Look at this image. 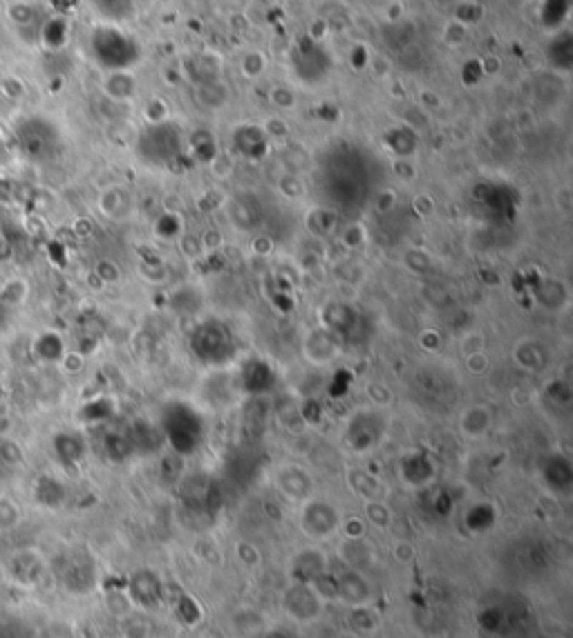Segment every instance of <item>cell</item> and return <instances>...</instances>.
Returning a JSON list of instances; mask_svg holds the SVG:
<instances>
[{
  "mask_svg": "<svg viewBox=\"0 0 573 638\" xmlns=\"http://www.w3.org/2000/svg\"><path fill=\"white\" fill-rule=\"evenodd\" d=\"M341 352V341L336 339V334L329 329H314L307 334L305 345H302V354L307 357V361L316 365H327L332 363Z\"/></svg>",
  "mask_w": 573,
  "mask_h": 638,
  "instance_id": "cell-4",
  "label": "cell"
},
{
  "mask_svg": "<svg viewBox=\"0 0 573 638\" xmlns=\"http://www.w3.org/2000/svg\"><path fill=\"white\" fill-rule=\"evenodd\" d=\"M515 361H517V365H522V367H527V369H531V367H537L542 363V352H540V347H537L535 343H522V345H517L515 347Z\"/></svg>",
  "mask_w": 573,
  "mask_h": 638,
  "instance_id": "cell-22",
  "label": "cell"
},
{
  "mask_svg": "<svg viewBox=\"0 0 573 638\" xmlns=\"http://www.w3.org/2000/svg\"><path fill=\"white\" fill-rule=\"evenodd\" d=\"M199 242H201V249H204V251H215V249H220L224 244V238H222L220 231L209 229V231H204L199 235Z\"/></svg>",
  "mask_w": 573,
  "mask_h": 638,
  "instance_id": "cell-46",
  "label": "cell"
},
{
  "mask_svg": "<svg viewBox=\"0 0 573 638\" xmlns=\"http://www.w3.org/2000/svg\"><path fill=\"white\" fill-rule=\"evenodd\" d=\"M488 428H491V414L484 406L468 408L462 417V430L468 437H482Z\"/></svg>",
  "mask_w": 573,
  "mask_h": 638,
  "instance_id": "cell-16",
  "label": "cell"
},
{
  "mask_svg": "<svg viewBox=\"0 0 573 638\" xmlns=\"http://www.w3.org/2000/svg\"><path fill=\"white\" fill-rule=\"evenodd\" d=\"M300 527L314 540H323L339 531L341 515L327 502H309L300 513Z\"/></svg>",
  "mask_w": 573,
  "mask_h": 638,
  "instance_id": "cell-2",
  "label": "cell"
},
{
  "mask_svg": "<svg viewBox=\"0 0 573 638\" xmlns=\"http://www.w3.org/2000/svg\"><path fill=\"white\" fill-rule=\"evenodd\" d=\"M377 414H369V412H359L357 417L349 422V430H347V442L349 446L357 450V452H365L369 448H374V444H379V437H381V428L377 430H367L369 426L377 424Z\"/></svg>",
  "mask_w": 573,
  "mask_h": 638,
  "instance_id": "cell-8",
  "label": "cell"
},
{
  "mask_svg": "<svg viewBox=\"0 0 573 638\" xmlns=\"http://www.w3.org/2000/svg\"><path fill=\"white\" fill-rule=\"evenodd\" d=\"M278 489L292 499H305L312 491V477L302 468L286 466L278 475Z\"/></svg>",
  "mask_w": 573,
  "mask_h": 638,
  "instance_id": "cell-9",
  "label": "cell"
},
{
  "mask_svg": "<svg viewBox=\"0 0 573 638\" xmlns=\"http://www.w3.org/2000/svg\"><path fill=\"white\" fill-rule=\"evenodd\" d=\"M179 244H181V254L186 256V258H191V260H195L201 251V242H199V238L197 235H184V238L179 240Z\"/></svg>",
  "mask_w": 573,
  "mask_h": 638,
  "instance_id": "cell-43",
  "label": "cell"
},
{
  "mask_svg": "<svg viewBox=\"0 0 573 638\" xmlns=\"http://www.w3.org/2000/svg\"><path fill=\"white\" fill-rule=\"evenodd\" d=\"M29 300V280L11 276L0 284V302L7 307H23Z\"/></svg>",
  "mask_w": 573,
  "mask_h": 638,
  "instance_id": "cell-11",
  "label": "cell"
},
{
  "mask_svg": "<svg viewBox=\"0 0 573 638\" xmlns=\"http://www.w3.org/2000/svg\"><path fill=\"white\" fill-rule=\"evenodd\" d=\"M406 264H408L410 271H414V274H426V271H430V269H432L430 258L426 254H421V251H412V254H408Z\"/></svg>",
  "mask_w": 573,
  "mask_h": 638,
  "instance_id": "cell-36",
  "label": "cell"
},
{
  "mask_svg": "<svg viewBox=\"0 0 573 638\" xmlns=\"http://www.w3.org/2000/svg\"><path fill=\"white\" fill-rule=\"evenodd\" d=\"M134 90H137V83L128 72H112L106 81H104V92L112 99V101H126L132 99Z\"/></svg>",
  "mask_w": 573,
  "mask_h": 638,
  "instance_id": "cell-15",
  "label": "cell"
},
{
  "mask_svg": "<svg viewBox=\"0 0 573 638\" xmlns=\"http://www.w3.org/2000/svg\"><path fill=\"white\" fill-rule=\"evenodd\" d=\"M365 515H367V522L374 527H387L392 522V513L387 509V504H383V499L365 502Z\"/></svg>",
  "mask_w": 573,
  "mask_h": 638,
  "instance_id": "cell-21",
  "label": "cell"
},
{
  "mask_svg": "<svg viewBox=\"0 0 573 638\" xmlns=\"http://www.w3.org/2000/svg\"><path fill=\"white\" fill-rule=\"evenodd\" d=\"M34 352H36L41 361L59 363L61 357L65 354V345H63V339H61L59 334L43 332L39 339H36V343H34Z\"/></svg>",
  "mask_w": 573,
  "mask_h": 638,
  "instance_id": "cell-14",
  "label": "cell"
},
{
  "mask_svg": "<svg viewBox=\"0 0 573 638\" xmlns=\"http://www.w3.org/2000/svg\"><path fill=\"white\" fill-rule=\"evenodd\" d=\"M166 114H168V108H166V104L161 99H153L146 108V116H148L150 124H161L166 119Z\"/></svg>",
  "mask_w": 573,
  "mask_h": 638,
  "instance_id": "cell-39",
  "label": "cell"
},
{
  "mask_svg": "<svg viewBox=\"0 0 573 638\" xmlns=\"http://www.w3.org/2000/svg\"><path fill=\"white\" fill-rule=\"evenodd\" d=\"M128 594L132 598V602L141 604V607H155V604L161 602V580L150 574V571H137L128 584Z\"/></svg>",
  "mask_w": 573,
  "mask_h": 638,
  "instance_id": "cell-5",
  "label": "cell"
},
{
  "mask_svg": "<svg viewBox=\"0 0 573 638\" xmlns=\"http://www.w3.org/2000/svg\"><path fill=\"white\" fill-rule=\"evenodd\" d=\"M464 365H466V369L473 377H479V374L486 372L491 363H488V354H486V349H484V352H475V354L464 357Z\"/></svg>",
  "mask_w": 573,
  "mask_h": 638,
  "instance_id": "cell-33",
  "label": "cell"
},
{
  "mask_svg": "<svg viewBox=\"0 0 573 638\" xmlns=\"http://www.w3.org/2000/svg\"><path fill=\"white\" fill-rule=\"evenodd\" d=\"M336 578V589H339V600L352 602L354 607L369 602V584L363 580V576L357 569L345 567L341 574H334Z\"/></svg>",
  "mask_w": 573,
  "mask_h": 638,
  "instance_id": "cell-6",
  "label": "cell"
},
{
  "mask_svg": "<svg viewBox=\"0 0 573 638\" xmlns=\"http://www.w3.org/2000/svg\"><path fill=\"white\" fill-rule=\"evenodd\" d=\"M345 535V540H363L365 537V522L359 517H347V519H341V527H339Z\"/></svg>",
  "mask_w": 573,
  "mask_h": 638,
  "instance_id": "cell-30",
  "label": "cell"
},
{
  "mask_svg": "<svg viewBox=\"0 0 573 638\" xmlns=\"http://www.w3.org/2000/svg\"><path fill=\"white\" fill-rule=\"evenodd\" d=\"M157 235H161V238H166V240L179 238V235H181L179 215L177 213H164L159 217V222H157Z\"/></svg>",
  "mask_w": 573,
  "mask_h": 638,
  "instance_id": "cell-25",
  "label": "cell"
},
{
  "mask_svg": "<svg viewBox=\"0 0 573 638\" xmlns=\"http://www.w3.org/2000/svg\"><path fill=\"white\" fill-rule=\"evenodd\" d=\"M349 486L354 489V493L361 495L365 502L383 497L381 482L377 477H372V475H367L365 470H352V473H349Z\"/></svg>",
  "mask_w": 573,
  "mask_h": 638,
  "instance_id": "cell-13",
  "label": "cell"
},
{
  "mask_svg": "<svg viewBox=\"0 0 573 638\" xmlns=\"http://www.w3.org/2000/svg\"><path fill=\"white\" fill-rule=\"evenodd\" d=\"M29 14H31V7L29 5H25V3H16V5H11L9 7V19L16 23V25H27V21H29Z\"/></svg>",
  "mask_w": 573,
  "mask_h": 638,
  "instance_id": "cell-48",
  "label": "cell"
},
{
  "mask_svg": "<svg viewBox=\"0 0 573 638\" xmlns=\"http://www.w3.org/2000/svg\"><path fill=\"white\" fill-rule=\"evenodd\" d=\"M146 623L141 618H128L124 623V636L126 638H146Z\"/></svg>",
  "mask_w": 573,
  "mask_h": 638,
  "instance_id": "cell-45",
  "label": "cell"
},
{
  "mask_svg": "<svg viewBox=\"0 0 573 638\" xmlns=\"http://www.w3.org/2000/svg\"><path fill=\"white\" fill-rule=\"evenodd\" d=\"M462 354L468 357V354H475V352H484L486 349V339L479 334V332H470V334H464L462 336Z\"/></svg>",
  "mask_w": 573,
  "mask_h": 638,
  "instance_id": "cell-32",
  "label": "cell"
},
{
  "mask_svg": "<svg viewBox=\"0 0 573 638\" xmlns=\"http://www.w3.org/2000/svg\"><path fill=\"white\" fill-rule=\"evenodd\" d=\"M401 470H403V479H406L408 484L424 486V484H428L432 479V470L434 468H432V462L426 455H421V452H414V455H410L406 462H403Z\"/></svg>",
  "mask_w": 573,
  "mask_h": 638,
  "instance_id": "cell-10",
  "label": "cell"
},
{
  "mask_svg": "<svg viewBox=\"0 0 573 638\" xmlns=\"http://www.w3.org/2000/svg\"><path fill=\"white\" fill-rule=\"evenodd\" d=\"M278 189L286 199H300L302 193H305V186H302V181L296 175H284L278 184Z\"/></svg>",
  "mask_w": 573,
  "mask_h": 638,
  "instance_id": "cell-31",
  "label": "cell"
},
{
  "mask_svg": "<svg viewBox=\"0 0 573 638\" xmlns=\"http://www.w3.org/2000/svg\"><path fill=\"white\" fill-rule=\"evenodd\" d=\"M412 209H414V213H417L419 217H430V215L434 213V199H432L428 193H421V195L414 197Z\"/></svg>",
  "mask_w": 573,
  "mask_h": 638,
  "instance_id": "cell-40",
  "label": "cell"
},
{
  "mask_svg": "<svg viewBox=\"0 0 573 638\" xmlns=\"http://www.w3.org/2000/svg\"><path fill=\"white\" fill-rule=\"evenodd\" d=\"M269 99H271V104L278 110H292L296 106V94L286 86H274L271 92H269Z\"/></svg>",
  "mask_w": 573,
  "mask_h": 638,
  "instance_id": "cell-26",
  "label": "cell"
},
{
  "mask_svg": "<svg viewBox=\"0 0 573 638\" xmlns=\"http://www.w3.org/2000/svg\"><path fill=\"white\" fill-rule=\"evenodd\" d=\"M466 524L470 531H488L495 524V511L491 504H477L468 511Z\"/></svg>",
  "mask_w": 573,
  "mask_h": 638,
  "instance_id": "cell-19",
  "label": "cell"
},
{
  "mask_svg": "<svg viewBox=\"0 0 573 638\" xmlns=\"http://www.w3.org/2000/svg\"><path fill=\"white\" fill-rule=\"evenodd\" d=\"M325 571H327L325 553H320L318 549H305V551H300L298 556L294 558L292 578H294V582L312 584L318 576H323Z\"/></svg>",
  "mask_w": 573,
  "mask_h": 638,
  "instance_id": "cell-7",
  "label": "cell"
},
{
  "mask_svg": "<svg viewBox=\"0 0 573 638\" xmlns=\"http://www.w3.org/2000/svg\"><path fill=\"white\" fill-rule=\"evenodd\" d=\"M59 363H61V367L65 369L67 374H76L83 369V357L79 354V352H65Z\"/></svg>",
  "mask_w": 573,
  "mask_h": 638,
  "instance_id": "cell-42",
  "label": "cell"
},
{
  "mask_svg": "<svg viewBox=\"0 0 573 638\" xmlns=\"http://www.w3.org/2000/svg\"><path fill=\"white\" fill-rule=\"evenodd\" d=\"M392 171H394V175H397L401 181H410V179H414V175H417L414 166H412V161H410L408 157H399V159H394Z\"/></svg>",
  "mask_w": 573,
  "mask_h": 638,
  "instance_id": "cell-38",
  "label": "cell"
},
{
  "mask_svg": "<svg viewBox=\"0 0 573 638\" xmlns=\"http://www.w3.org/2000/svg\"><path fill=\"white\" fill-rule=\"evenodd\" d=\"M266 70V59L260 52H249L242 61V72L249 79H258Z\"/></svg>",
  "mask_w": 573,
  "mask_h": 638,
  "instance_id": "cell-27",
  "label": "cell"
},
{
  "mask_svg": "<svg viewBox=\"0 0 573 638\" xmlns=\"http://www.w3.org/2000/svg\"><path fill=\"white\" fill-rule=\"evenodd\" d=\"M94 276L101 284H116L121 280V266L110 258H104L94 264Z\"/></svg>",
  "mask_w": 573,
  "mask_h": 638,
  "instance_id": "cell-24",
  "label": "cell"
},
{
  "mask_svg": "<svg viewBox=\"0 0 573 638\" xmlns=\"http://www.w3.org/2000/svg\"><path fill=\"white\" fill-rule=\"evenodd\" d=\"M238 558H240L244 564L254 567V564L260 562V551H258L254 544H249V542H238Z\"/></svg>",
  "mask_w": 573,
  "mask_h": 638,
  "instance_id": "cell-44",
  "label": "cell"
},
{
  "mask_svg": "<svg viewBox=\"0 0 573 638\" xmlns=\"http://www.w3.org/2000/svg\"><path fill=\"white\" fill-rule=\"evenodd\" d=\"M401 11H403V5L401 3H392L390 5V19H399Z\"/></svg>",
  "mask_w": 573,
  "mask_h": 638,
  "instance_id": "cell-50",
  "label": "cell"
},
{
  "mask_svg": "<svg viewBox=\"0 0 573 638\" xmlns=\"http://www.w3.org/2000/svg\"><path fill=\"white\" fill-rule=\"evenodd\" d=\"M341 242L347 249H359L365 242V229L361 224H349L343 233H341Z\"/></svg>",
  "mask_w": 573,
  "mask_h": 638,
  "instance_id": "cell-34",
  "label": "cell"
},
{
  "mask_svg": "<svg viewBox=\"0 0 573 638\" xmlns=\"http://www.w3.org/2000/svg\"><path fill=\"white\" fill-rule=\"evenodd\" d=\"M23 522V509L19 499L9 493H0V533L16 531Z\"/></svg>",
  "mask_w": 573,
  "mask_h": 638,
  "instance_id": "cell-12",
  "label": "cell"
},
{
  "mask_svg": "<svg viewBox=\"0 0 573 638\" xmlns=\"http://www.w3.org/2000/svg\"><path fill=\"white\" fill-rule=\"evenodd\" d=\"M7 582L21 589H39L49 576V564L45 556L34 547L16 549L9 553L7 562H3Z\"/></svg>",
  "mask_w": 573,
  "mask_h": 638,
  "instance_id": "cell-1",
  "label": "cell"
},
{
  "mask_svg": "<svg viewBox=\"0 0 573 638\" xmlns=\"http://www.w3.org/2000/svg\"><path fill=\"white\" fill-rule=\"evenodd\" d=\"M421 104H424L428 110H434L442 106V99L437 96L434 92H421Z\"/></svg>",
  "mask_w": 573,
  "mask_h": 638,
  "instance_id": "cell-49",
  "label": "cell"
},
{
  "mask_svg": "<svg viewBox=\"0 0 573 638\" xmlns=\"http://www.w3.org/2000/svg\"><path fill=\"white\" fill-rule=\"evenodd\" d=\"M7 372H9V363H7L5 357H0V379H5Z\"/></svg>",
  "mask_w": 573,
  "mask_h": 638,
  "instance_id": "cell-51",
  "label": "cell"
},
{
  "mask_svg": "<svg viewBox=\"0 0 573 638\" xmlns=\"http://www.w3.org/2000/svg\"><path fill=\"white\" fill-rule=\"evenodd\" d=\"M419 345L424 347L426 352H439L442 345H444V339L437 329H424L419 334Z\"/></svg>",
  "mask_w": 573,
  "mask_h": 638,
  "instance_id": "cell-35",
  "label": "cell"
},
{
  "mask_svg": "<svg viewBox=\"0 0 573 638\" xmlns=\"http://www.w3.org/2000/svg\"><path fill=\"white\" fill-rule=\"evenodd\" d=\"M262 132L266 134V137H271V139H282V137H286V134H289V126H286V121L280 119V116H274V119H269L264 124V130Z\"/></svg>",
  "mask_w": 573,
  "mask_h": 638,
  "instance_id": "cell-37",
  "label": "cell"
},
{
  "mask_svg": "<svg viewBox=\"0 0 573 638\" xmlns=\"http://www.w3.org/2000/svg\"><path fill=\"white\" fill-rule=\"evenodd\" d=\"M343 560L349 569H363L372 560V551L363 540H345L343 542Z\"/></svg>",
  "mask_w": 573,
  "mask_h": 638,
  "instance_id": "cell-17",
  "label": "cell"
},
{
  "mask_svg": "<svg viewBox=\"0 0 573 638\" xmlns=\"http://www.w3.org/2000/svg\"><path fill=\"white\" fill-rule=\"evenodd\" d=\"M392 556H394L397 562H401V564L412 562V560H414V547H412V542H406V540L394 542V547H392Z\"/></svg>",
  "mask_w": 573,
  "mask_h": 638,
  "instance_id": "cell-41",
  "label": "cell"
},
{
  "mask_svg": "<svg viewBox=\"0 0 573 638\" xmlns=\"http://www.w3.org/2000/svg\"><path fill=\"white\" fill-rule=\"evenodd\" d=\"M177 614H179V618L184 620V623L193 625V623H197V620H199L201 609H199V604H197L191 596H184V598H179Z\"/></svg>",
  "mask_w": 573,
  "mask_h": 638,
  "instance_id": "cell-29",
  "label": "cell"
},
{
  "mask_svg": "<svg viewBox=\"0 0 573 638\" xmlns=\"http://www.w3.org/2000/svg\"><path fill=\"white\" fill-rule=\"evenodd\" d=\"M99 206L108 217H121L128 211V197L119 189H108L99 199Z\"/></svg>",
  "mask_w": 573,
  "mask_h": 638,
  "instance_id": "cell-18",
  "label": "cell"
},
{
  "mask_svg": "<svg viewBox=\"0 0 573 638\" xmlns=\"http://www.w3.org/2000/svg\"><path fill=\"white\" fill-rule=\"evenodd\" d=\"M394 204H397V193L390 191V189H385V191H381V193L377 195L374 209H377L379 213H390V211L394 209Z\"/></svg>",
  "mask_w": 573,
  "mask_h": 638,
  "instance_id": "cell-47",
  "label": "cell"
},
{
  "mask_svg": "<svg viewBox=\"0 0 573 638\" xmlns=\"http://www.w3.org/2000/svg\"><path fill=\"white\" fill-rule=\"evenodd\" d=\"M266 638H289V636H286L284 632H280V629H276V632H269Z\"/></svg>",
  "mask_w": 573,
  "mask_h": 638,
  "instance_id": "cell-52",
  "label": "cell"
},
{
  "mask_svg": "<svg viewBox=\"0 0 573 638\" xmlns=\"http://www.w3.org/2000/svg\"><path fill=\"white\" fill-rule=\"evenodd\" d=\"M367 397L372 399V403L377 408H387L392 403V392H390V388H387L385 383H381V381H372V383H367Z\"/></svg>",
  "mask_w": 573,
  "mask_h": 638,
  "instance_id": "cell-28",
  "label": "cell"
},
{
  "mask_svg": "<svg viewBox=\"0 0 573 638\" xmlns=\"http://www.w3.org/2000/svg\"><path fill=\"white\" fill-rule=\"evenodd\" d=\"M349 625L354 632L367 634L379 625V618L374 616V612H369L365 604H359V607H354V612L349 616Z\"/></svg>",
  "mask_w": 573,
  "mask_h": 638,
  "instance_id": "cell-20",
  "label": "cell"
},
{
  "mask_svg": "<svg viewBox=\"0 0 573 638\" xmlns=\"http://www.w3.org/2000/svg\"><path fill=\"white\" fill-rule=\"evenodd\" d=\"M282 604H284V612L294 620H300V623L316 620L325 607V602L316 596L312 584H302V582H294L289 589L284 592Z\"/></svg>",
  "mask_w": 573,
  "mask_h": 638,
  "instance_id": "cell-3",
  "label": "cell"
},
{
  "mask_svg": "<svg viewBox=\"0 0 573 638\" xmlns=\"http://www.w3.org/2000/svg\"><path fill=\"white\" fill-rule=\"evenodd\" d=\"M547 477L551 479L553 486H558V489H569L571 484V466L567 459H553L547 468Z\"/></svg>",
  "mask_w": 573,
  "mask_h": 638,
  "instance_id": "cell-23",
  "label": "cell"
}]
</instances>
